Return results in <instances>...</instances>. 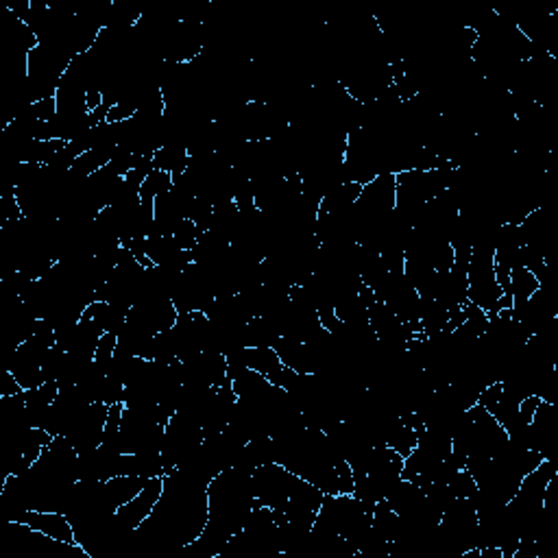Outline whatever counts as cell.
<instances>
[{"mask_svg": "<svg viewBox=\"0 0 558 558\" xmlns=\"http://www.w3.org/2000/svg\"><path fill=\"white\" fill-rule=\"evenodd\" d=\"M294 482V474L286 469L282 463L260 465L251 474V486H254L255 506H266L273 511H282L286 506L288 495Z\"/></svg>", "mask_w": 558, "mask_h": 558, "instance_id": "7a4b0ae2", "label": "cell"}, {"mask_svg": "<svg viewBox=\"0 0 558 558\" xmlns=\"http://www.w3.org/2000/svg\"><path fill=\"white\" fill-rule=\"evenodd\" d=\"M173 186H175L173 175L166 173V170L155 168L153 173L144 179L142 188H140V198H142V201L153 203L155 198H158L159 195H164V192H168Z\"/></svg>", "mask_w": 558, "mask_h": 558, "instance_id": "52a82bcc", "label": "cell"}, {"mask_svg": "<svg viewBox=\"0 0 558 558\" xmlns=\"http://www.w3.org/2000/svg\"><path fill=\"white\" fill-rule=\"evenodd\" d=\"M116 347H118V334H114V332H105V334L99 338V342H96L94 362L103 364L105 369L110 367V362L114 361L116 356Z\"/></svg>", "mask_w": 558, "mask_h": 558, "instance_id": "ba28073f", "label": "cell"}, {"mask_svg": "<svg viewBox=\"0 0 558 558\" xmlns=\"http://www.w3.org/2000/svg\"><path fill=\"white\" fill-rule=\"evenodd\" d=\"M541 404V397L539 395H525L522 401H519V421L524 423V426H530V421H533L536 408Z\"/></svg>", "mask_w": 558, "mask_h": 558, "instance_id": "9c48e42d", "label": "cell"}, {"mask_svg": "<svg viewBox=\"0 0 558 558\" xmlns=\"http://www.w3.org/2000/svg\"><path fill=\"white\" fill-rule=\"evenodd\" d=\"M541 288L539 277L534 275L530 268H525L524 265H515L511 268V294H513V310L522 308V305L528 302L533 294Z\"/></svg>", "mask_w": 558, "mask_h": 558, "instance_id": "8992f818", "label": "cell"}, {"mask_svg": "<svg viewBox=\"0 0 558 558\" xmlns=\"http://www.w3.org/2000/svg\"><path fill=\"white\" fill-rule=\"evenodd\" d=\"M153 166L158 170H166L173 177L184 175L190 168V151L188 144L181 140H170L164 147H159L153 155Z\"/></svg>", "mask_w": 558, "mask_h": 558, "instance_id": "5b68a950", "label": "cell"}, {"mask_svg": "<svg viewBox=\"0 0 558 558\" xmlns=\"http://www.w3.org/2000/svg\"><path fill=\"white\" fill-rule=\"evenodd\" d=\"M12 522L29 525V528L51 536V539L63 545H79L74 525L63 511H34V508H29V511H20L18 515H14Z\"/></svg>", "mask_w": 558, "mask_h": 558, "instance_id": "277c9868", "label": "cell"}, {"mask_svg": "<svg viewBox=\"0 0 558 558\" xmlns=\"http://www.w3.org/2000/svg\"><path fill=\"white\" fill-rule=\"evenodd\" d=\"M255 497L251 474L240 467H229L207 482V525L195 544L184 552H198L203 558H218L229 541L245 528L254 511Z\"/></svg>", "mask_w": 558, "mask_h": 558, "instance_id": "6da1fadb", "label": "cell"}, {"mask_svg": "<svg viewBox=\"0 0 558 558\" xmlns=\"http://www.w3.org/2000/svg\"><path fill=\"white\" fill-rule=\"evenodd\" d=\"M164 493V476H155L147 485L142 486V491L136 497H131L127 504H122L120 508H116L114 522L122 534H133L136 530L149 519V515L155 511L159 497Z\"/></svg>", "mask_w": 558, "mask_h": 558, "instance_id": "3957f363", "label": "cell"}]
</instances>
